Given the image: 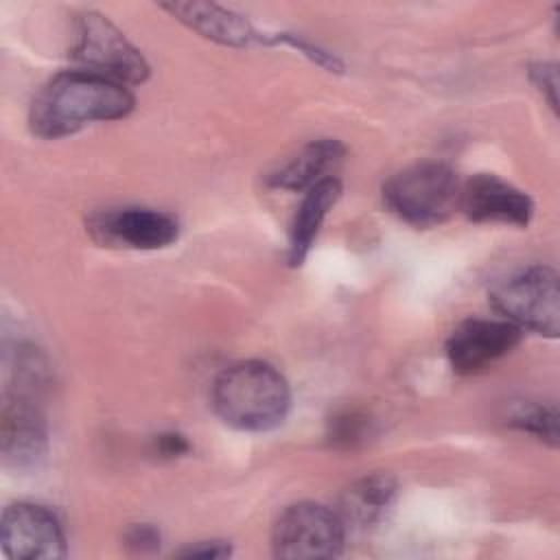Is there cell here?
Instances as JSON below:
<instances>
[{"label": "cell", "instance_id": "cell-12", "mask_svg": "<svg viewBox=\"0 0 560 560\" xmlns=\"http://www.w3.org/2000/svg\"><path fill=\"white\" fill-rule=\"evenodd\" d=\"M184 26L201 37L223 46H247L258 37L254 26L241 13L212 2H166L162 4Z\"/></svg>", "mask_w": 560, "mask_h": 560}, {"label": "cell", "instance_id": "cell-20", "mask_svg": "<svg viewBox=\"0 0 560 560\" xmlns=\"http://www.w3.org/2000/svg\"><path fill=\"white\" fill-rule=\"evenodd\" d=\"M125 545L136 553H151L160 547V532L149 523L131 525L125 534Z\"/></svg>", "mask_w": 560, "mask_h": 560}, {"label": "cell", "instance_id": "cell-15", "mask_svg": "<svg viewBox=\"0 0 560 560\" xmlns=\"http://www.w3.org/2000/svg\"><path fill=\"white\" fill-rule=\"evenodd\" d=\"M398 494V481L389 472H372L352 481L341 499L337 514L343 525L370 527L378 523Z\"/></svg>", "mask_w": 560, "mask_h": 560}, {"label": "cell", "instance_id": "cell-6", "mask_svg": "<svg viewBox=\"0 0 560 560\" xmlns=\"http://www.w3.org/2000/svg\"><path fill=\"white\" fill-rule=\"evenodd\" d=\"M70 57L81 70L122 85H136L149 77V63L142 52L105 15L94 11L79 18Z\"/></svg>", "mask_w": 560, "mask_h": 560}, {"label": "cell", "instance_id": "cell-22", "mask_svg": "<svg viewBox=\"0 0 560 560\" xmlns=\"http://www.w3.org/2000/svg\"><path fill=\"white\" fill-rule=\"evenodd\" d=\"M188 451H190L188 440L177 431H166V433H160V435L153 438V453L158 457L173 459V457L186 455Z\"/></svg>", "mask_w": 560, "mask_h": 560}, {"label": "cell", "instance_id": "cell-8", "mask_svg": "<svg viewBox=\"0 0 560 560\" xmlns=\"http://www.w3.org/2000/svg\"><path fill=\"white\" fill-rule=\"evenodd\" d=\"M0 451L7 468L15 472L37 470L48 455V427L31 394L13 392L4 396Z\"/></svg>", "mask_w": 560, "mask_h": 560}, {"label": "cell", "instance_id": "cell-13", "mask_svg": "<svg viewBox=\"0 0 560 560\" xmlns=\"http://www.w3.org/2000/svg\"><path fill=\"white\" fill-rule=\"evenodd\" d=\"M346 147L335 138H319L304 144L284 166L271 177L269 186L291 192H306L322 179L332 177V171L341 164Z\"/></svg>", "mask_w": 560, "mask_h": 560}, {"label": "cell", "instance_id": "cell-5", "mask_svg": "<svg viewBox=\"0 0 560 560\" xmlns=\"http://www.w3.org/2000/svg\"><path fill=\"white\" fill-rule=\"evenodd\" d=\"M341 516L319 503L302 501L284 508L271 527V551L287 560H324L343 551Z\"/></svg>", "mask_w": 560, "mask_h": 560}, {"label": "cell", "instance_id": "cell-4", "mask_svg": "<svg viewBox=\"0 0 560 560\" xmlns=\"http://www.w3.org/2000/svg\"><path fill=\"white\" fill-rule=\"evenodd\" d=\"M492 306L521 330L558 337L560 287L556 269L532 265L497 282L490 289Z\"/></svg>", "mask_w": 560, "mask_h": 560}, {"label": "cell", "instance_id": "cell-9", "mask_svg": "<svg viewBox=\"0 0 560 560\" xmlns=\"http://www.w3.org/2000/svg\"><path fill=\"white\" fill-rule=\"evenodd\" d=\"M88 230L103 245L129 249H162L179 236L177 219L153 208L105 210L88 221Z\"/></svg>", "mask_w": 560, "mask_h": 560}, {"label": "cell", "instance_id": "cell-18", "mask_svg": "<svg viewBox=\"0 0 560 560\" xmlns=\"http://www.w3.org/2000/svg\"><path fill=\"white\" fill-rule=\"evenodd\" d=\"M529 79L547 98L551 109H558V66L551 61H538L529 66Z\"/></svg>", "mask_w": 560, "mask_h": 560}, {"label": "cell", "instance_id": "cell-3", "mask_svg": "<svg viewBox=\"0 0 560 560\" xmlns=\"http://www.w3.org/2000/svg\"><path fill=\"white\" fill-rule=\"evenodd\" d=\"M459 179L442 162H420L392 175L383 184L385 206L405 223L431 228L459 208Z\"/></svg>", "mask_w": 560, "mask_h": 560}, {"label": "cell", "instance_id": "cell-14", "mask_svg": "<svg viewBox=\"0 0 560 560\" xmlns=\"http://www.w3.org/2000/svg\"><path fill=\"white\" fill-rule=\"evenodd\" d=\"M339 197H341V182L335 175L328 179H322L319 184H315L304 192L289 230L287 260L291 267H300L306 260L326 214L332 210Z\"/></svg>", "mask_w": 560, "mask_h": 560}, {"label": "cell", "instance_id": "cell-2", "mask_svg": "<svg viewBox=\"0 0 560 560\" xmlns=\"http://www.w3.org/2000/svg\"><path fill=\"white\" fill-rule=\"evenodd\" d=\"M212 407L232 429L271 431L289 413L291 389L273 365L256 359L238 361L214 378Z\"/></svg>", "mask_w": 560, "mask_h": 560}, {"label": "cell", "instance_id": "cell-11", "mask_svg": "<svg viewBox=\"0 0 560 560\" xmlns=\"http://www.w3.org/2000/svg\"><path fill=\"white\" fill-rule=\"evenodd\" d=\"M459 208L475 223L525 228L534 217L532 197L492 173L472 175L459 188Z\"/></svg>", "mask_w": 560, "mask_h": 560}, {"label": "cell", "instance_id": "cell-10", "mask_svg": "<svg viewBox=\"0 0 560 560\" xmlns=\"http://www.w3.org/2000/svg\"><path fill=\"white\" fill-rule=\"evenodd\" d=\"M523 330L508 319L472 317L462 322L446 339V359L453 372L475 374L510 354Z\"/></svg>", "mask_w": 560, "mask_h": 560}, {"label": "cell", "instance_id": "cell-7", "mask_svg": "<svg viewBox=\"0 0 560 560\" xmlns=\"http://www.w3.org/2000/svg\"><path fill=\"white\" fill-rule=\"evenodd\" d=\"M0 547L11 560H61L68 556L63 529L52 512L35 503H11L0 518Z\"/></svg>", "mask_w": 560, "mask_h": 560}, {"label": "cell", "instance_id": "cell-19", "mask_svg": "<svg viewBox=\"0 0 560 560\" xmlns=\"http://www.w3.org/2000/svg\"><path fill=\"white\" fill-rule=\"evenodd\" d=\"M273 42H287L289 46L298 48V50H300V52H304L311 61H315L317 66H322V68H326V70H330V72H339V70H341V63H339V59H337V57H332L330 52L322 50V48H319V46H315V44L304 42L302 37H295V35H287V33H282V35H278Z\"/></svg>", "mask_w": 560, "mask_h": 560}, {"label": "cell", "instance_id": "cell-1", "mask_svg": "<svg viewBox=\"0 0 560 560\" xmlns=\"http://www.w3.org/2000/svg\"><path fill=\"white\" fill-rule=\"evenodd\" d=\"M136 105L127 85L85 72L68 70L52 77L33 98L28 127L35 136L57 140L90 122L118 120Z\"/></svg>", "mask_w": 560, "mask_h": 560}, {"label": "cell", "instance_id": "cell-17", "mask_svg": "<svg viewBox=\"0 0 560 560\" xmlns=\"http://www.w3.org/2000/svg\"><path fill=\"white\" fill-rule=\"evenodd\" d=\"M508 424L532 433L540 442L549 446H558V409L556 405L545 402H521L516 405L510 416Z\"/></svg>", "mask_w": 560, "mask_h": 560}, {"label": "cell", "instance_id": "cell-21", "mask_svg": "<svg viewBox=\"0 0 560 560\" xmlns=\"http://www.w3.org/2000/svg\"><path fill=\"white\" fill-rule=\"evenodd\" d=\"M230 553L232 549L223 540H201V542L188 545L177 556L186 560H221V558H228Z\"/></svg>", "mask_w": 560, "mask_h": 560}, {"label": "cell", "instance_id": "cell-16", "mask_svg": "<svg viewBox=\"0 0 560 560\" xmlns=\"http://www.w3.org/2000/svg\"><path fill=\"white\" fill-rule=\"evenodd\" d=\"M372 418L359 409L343 407L335 411L326 427V440L332 448L352 451L365 444L372 435Z\"/></svg>", "mask_w": 560, "mask_h": 560}]
</instances>
